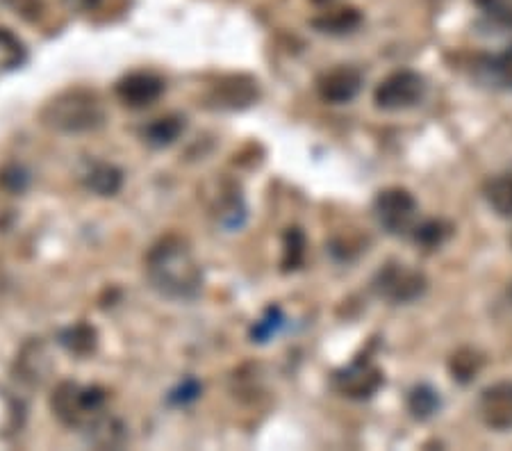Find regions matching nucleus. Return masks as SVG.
<instances>
[{
	"mask_svg": "<svg viewBox=\"0 0 512 451\" xmlns=\"http://www.w3.org/2000/svg\"><path fill=\"white\" fill-rule=\"evenodd\" d=\"M146 281L160 297L178 303L201 297L203 267L185 237L167 235L146 256Z\"/></svg>",
	"mask_w": 512,
	"mask_h": 451,
	"instance_id": "f257e3e1",
	"label": "nucleus"
},
{
	"mask_svg": "<svg viewBox=\"0 0 512 451\" xmlns=\"http://www.w3.org/2000/svg\"><path fill=\"white\" fill-rule=\"evenodd\" d=\"M41 126L60 135H82L103 128L107 110L92 89L73 87L53 96L39 112Z\"/></svg>",
	"mask_w": 512,
	"mask_h": 451,
	"instance_id": "f03ea898",
	"label": "nucleus"
},
{
	"mask_svg": "<svg viewBox=\"0 0 512 451\" xmlns=\"http://www.w3.org/2000/svg\"><path fill=\"white\" fill-rule=\"evenodd\" d=\"M105 401V390L96 388V385H92V388H82L78 383L66 381L53 392L51 408L62 424L85 429L98 413H103Z\"/></svg>",
	"mask_w": 512,
	"mask_h": 451,
	"instance_id": "7ed1b4c3",
	"label": "nucleus"
},
{
	"mask_svg": "<svg viewBox=\"0 0 512 451\" xmlns=\"http://www.w3.org/2000/svg\"><path fill=\"white\" fill-rule=\"evenodd\" d=\"M426 96V78L417 71L401 69L381 80L374 92V103L385 112H401L415 108Z\"/></svg>",
	"mask_w": 512,
	"mask_h": 451,
	"instance_id": "20e7f679",
	"label": "nucleus"
},
{
	"mask_svg": "<svg viewBox=\"0 0 512 451\" xmlns=\"http://www.w3.org/2000/svg\"><path fill=\"white\" fill-rule=\"evenodd\" d=\"M419 205L403 187H387L374 199V215L390 235H406L415 228Z\"/></svg>",
	"mask_w": 512,
	"mask_h": 451,
	"instance_id": "39448f33",
	"label": "nucleus"
},
{
	"mask_svg": "<svg viewBox=\"0 0 512 451\" xmlns=\"http://www.w3.org/2000/svg\"><path fill=\"white\" fill-rule=\"evenodd\" d=\"M426 276L401 262H387L374 278V292L390 303H412L426 292Z\"/></svg>",
	"mask_w": 512,
	"mask_h": 451,
	"instance_id": "423d86ee",
	"label": "nucleus"
},
{
	"mask_svg": "<svg viewBox=\"0 0 512 451\" xmlns=\"http://www.w3.org/2000/svg\"><path fill=\"white\" fill-rule=\"evenodd\" d=\"M385 376L371 358H355L351 365L337 369L333 374V388L346 399L365 401L383 388Z\"/></svg>",
	"mask_w": 512,
	"mask_h": 451,
	"instance_id": "0eeeda50",
	"label": "nucleus"
},
{
	"mask_svg": "<svg viewBox=\"0 0 512 451\" xmlns=\"http://www.w3.org/2000/svg\"><path fill=\"white\" fill-rule=\"evenodd\" d=\"M164 89H167V85H164V80L160 76L148 71H135L123 76L117 85H114V94H117V98L126 105V108L144 110L160 101Z\"/></svg>",
	"mask_w": 512,
	"mask_h": 451,
	"instance_id": "6e6552de",
	"label": "nucleus"
},
{
	"mask_svg": "<svg viewBox=\"0 0 512 451\" xmlns=\"http://www.w3.org/2000/svg\"><path fill=\"white\" fill-rule=\"evenodd\" d=\"M362 73L351 64H337L317 78V94L321 101L342 105L353 101L362 89Z\"/></svg>",
	"mask_w": 512,
	"mask_h": 451,
	"instance_id": "1a4fd4ad",
	"label": "nucleus"
},
{
	"mask_svg": "<svg viewBox=\"0 0 512 451\" xmlns=\"http://www.w3.org/2000/svg\"><path fill=\"white\" fill-rule=\"evenodd\" d=\"M478 415L492 431H512V381H499L485 388L478 399Z\"/></svg>",
	"mask_w": 512,
	"mask_h": 451,
	"instance_id": "9d476101",
	"label": "nucleus"
},
{
	"mask_svg": "<svg viewBox=\"0 0 512 451\" xmlns=\"http://www.w3.org/2000/svg\"><path fill=\"white\" fill-rule=\"evenodd\" d=\"M258 98V82L249 76H228L212 89L210 101L219 110H242Z\"/></svg>",
	"mask_w": 512,
	"mask_h": 451,
	"instance_id": "9b49d317",
	"label": "nucleus"
},
{
	"mask_svg": "<svg viewBox=\"0 0 512 451\" xmlns=\"http://www.w3.org/2000/svg\"><path fill=\"white\" fill-rule=\"evenodd\" d=\"M212 212L217 217L219 226L226 231H237L242 228L246 219V205L242 199V192L235 183H219V192L212 201Z\"/></svg>",
	"mask_w": 512,
	"mask_h": 451,
	"instance_id": "f8f14e48",
	"label": "nucleus"
},
{
	"mask_svg": "<svg viewBox=\"0 0 512 451\" xmlns=\"http://www.w3.org/2000/svg\"><path fill=\"white\" fill-rule=\"evenodd\" d=\"M85 431L87 440L103 449H117L128 440L126 426H123L117 417H107L103 413H98L94 420L85 426Z\"/></svg>",
	"mask_w": 512,
	"mask_h": 451,
	"instance_id": "ddd939ff",
	"label": "nucleus"
},
{
	"mask_svg": "<svg viewBox=\"0 0 512 451\" xmlns=\"http://www.w3.org/2000/svg\"><path fill=\"white\" fill-rule=\"evenodd\" d=\"M185 128V117H180V114H167V117H160L148 123L142 137L148 146H153V149H167V146L178 142L180 135L185 133Z\"/></svg>",
	"mask_w": 512,
	"mask_h": 451,
	"instance_id": "4468645a",
	"label": "nucleus"
},
{
	"mask_svg": "<svg viewBox=\"0 0 512 451\" xmlns=\"http://www.w3.org/2000/svg\"><path fill=\"white\" fill-rule=\"evenodd\" d=\"M82 180H85L87 190L98 194V196H117L123 187L121 169H117L114 164H107V162L92 164V169L87 171Z\"/></svg>",
	"mask_w": 512,
	"mask_h": 451,
	"instance_id": "2eb2a0df",
	"label": "nucleus"
},
{
	"mask_svg": "<svg viewBox=\"0 0 512 451\" xmlns=\"http://www.w3.org/2000/svg\"><path fill=\"white\" fill-rule=\"evenodd\" d=\"M440 408H442L440 392L431 388V385L421 383V385H415V388L408 392V410L415 420H419V422L431 420V417Z\"/></svg>",
	"mask_w": 512,
	"mask_h": 451,
	"instance_id": "dca6fc26",
	"label": "nucleus"
},
{
	"mask_svg": "<svg viewBox=\"0 0 512 451\" xmlns=\"http://www.w3.org/2000/svg\"><path fill=\"white\" fill-rule=\"evenodd\" d=\"M360 23L362 14L358 10H353V7H342V10L319 16V19L312 21V26L319 32H328V35H346V32L358 30Z\"/></svg>",
	"mask_w": 512,
	"mask_h": 451,
	"instance_id": "f3484780",
	"label": "nucleus"
},
{
	"mask_svg": "<svg viewBox=\"0 0 512 451\" xmlns=\"http://www.w3.org/2000/svg\"><path fill=\"white\" fill-rule=\"evenodd\" d=\"M485 199L501 217H512V171L487 180Z\"/></svg>",
	"mask_w": 512,
	"mask_h": 451,
	"instance_id": "a211bd4d",
	"label": "nucleus"
},
{
	"mask_svg": "<svg viewBox=\"0 0 512 451\" xmlns=\"http://www.w3.org/2000/svg\"><path fill=\"white\" fill-rule=\"evenodd\" d=\"M60 344L66 351H71V354H76V356L94 354V349L98 344L96 328L89 324H73L69 328H64V331L60 333Z\"/></svg>",
	"mask_w": 512,
	"mask_h": 451,
	"instance_id": "6ab92c4d",
	"label": "nucleus"
},
{
	"mask_svg": "<svg viewBox=\"0 0 512 451\" xmlns=\"http://www.w3.org/2000/svg\"><path fill=\"white\" fill-rule=\"evenodd\" d=\"M28 60V48L12 30L0 28V73L21 69Z\"/></svg>",
	"mask_w": 512,
	"mask_h": 451,
	"instance_id": "aec40b11",
	"label": "nucleus"
},
{
	"mask_svg": "<svg viewBox=\"0 0 512 451\" xmlns=\"http://www.w3.org/2000/svg\"><path fill=\"white\" fill-rule=\"evenodd\" d=\"M481 367H483V358L474 349L456 351V354L451 356V363H449L453 379H456L458 383L474 381V376L481 372Z\"/></svg>",
	"mask_w": 512,
	"mask_h": 451,
	"instance_id": "412c9836",
	"label": "nucleus"
},
{
	"mask_svg": "<svg viewBox=\"0 0 512 451\" xmlns=\"http://www.w3.org/2000/svg\"><path fill=\"white\" fill-rule=\"evenodd\" d=\"M305 235L301 228H287L283 237V272H294L305 260Z\"/></svg>",
	"mask_w": 512,
	"mask_h": 451,
	"instance_id": "4be33fe9",
	"label": "nucleus"
},
{
	"mask_svg": "<svg viewBox=\"0 0 512 451\" xmlns=\"http://www.w3.org/2000/svg\"><path fill=\"white\" fill-rule=\"evenodd\" d=\"M412 231H415L417 244L424 246V249H437V246H442L444 242H447V237L451 235V226L444 224V221L431 219V221H426V224L415 226Z\"/></svg>",
	"mask_w": 512,
	"mask_h": 451,
	"instance_id": "5701e85b",
	"label": "nucleus"
},
{
	"mask_svg": "<svg viewBox=\"0 0 512 451\" xmlns=\"http://www.w3.org/2000/svg\"><path fill=\"white\" fill-rule=\"evenodd\" d=\"M283 326H285L283 310L274 306L262 315V319L255 322V326L251 328V338H253V342H269L274 335H278V331Z\"/></svg>",
	"mask_w": 512,
	"mask_h": 451,
	"instance_id": "b1692460",
	"label": "nucleus"
},
{
	"mask_svg": "<svg viewBox=\"0 0 512 451\" xmlns=\"http://www.w3.org/2000/svg\"><path fill=\"white\" fill-rule=\"evenodd\" d=\"M487 73L499 87L512 89V46H506L501 53L487 60Z\"/></svg>",
	"mask_w": 512,
	"mask_h": 451,
	"instance_id": "393cba45",
	"label": "nucleus"
},
{
	"mask_svg": "<svg viewBox=\"0 0 512 451\" xmlns=\"http://www.w3.org/2000/svg\"><path fill=\"white\" fill-rule=\"evenodd\" d=\"M474 3L499 26L512 28V0H474Z\"/></svg>",
	"mask_w": 512,
	"mask_h": 451,
	"instance_id": "a878e982",
	"label": "nucleus"
},
{
	"mask_svg": "<svg viewBox=\"0 0 512 451\" xmlns=\"http://www.w3.org/2000/svg\"><path fill=\"white\" fill-rule=\"evenodd\" d=\"M201 390H203V385L198 383L196 379H185L183 383L178 385L176 390H171L169 404H173V406H185V404H189V401L198 399V395H201Z\"/></svg>",
	"mask_w": 512,
	"mask_h": 451,
	"instance_id": "bb28decb",
	"label": "nucleus"
},
{
	"mask_svg": "<svg viewBox=\"0 0 512 451\" xmlns=\"http://www.w3.org/2000/svg\"><path fill=\"white\" fill-rule=\"evenodd\" d=\"M0 183H3L7 190H12V192H23V187H26V183H28V176L23 174L19 167H12V169L3 171Z\"/></svg>",
	"mask_w": 512,
	"mask_h": 451,
	"instance_id": "cd10ccee",
	"label": "nucleus"
},
{
	"mask_svg": "<svg viewBox=\"0 0 512 451\" xmlns=\"http://www.w3.org/2000/svg\"><path fill=\"white\" fill-rule=\"evenodd\" d=\"M317 5H326V3H333V0H315Z\"/></svg>",
	"mask_w": 512,
	"mask_h": 451,
	"instance_id": "c85d7f7f",
	"label": "nucleus"
}]
</instances>
